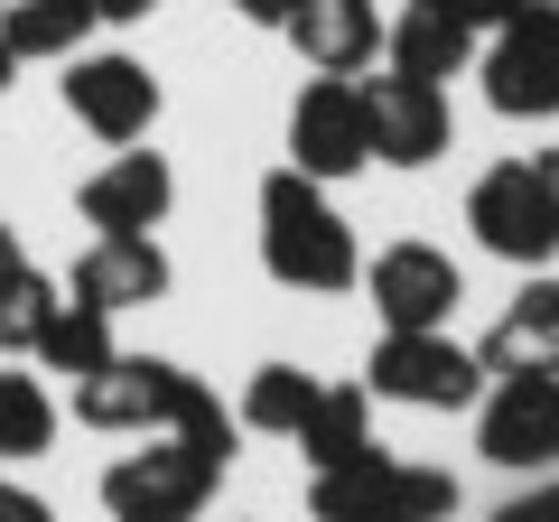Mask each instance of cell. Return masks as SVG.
Here are the masks:
<instances>
[{
	"label": "cell",
	"mask_w": 559,
	"mask_h": 522,
	"mask_svg": "<svg viewBox=\"0 0 559 522\" xmlns=\"http://www.w3.org/2000/svg\"><path fill=\"white\" fill-rule=\"evenodd\" d=\"M261 271L299 299H345L364 281V252H355V224L336 215L318 178L299 168H271L261 178Z\"/></svg>",
	"instance_id": "cell-1"
},
{
	"label": "cell",
	"mask_w": 559,
	"mask_h": 522,
	"mask_svg": "<svg viewBox=\"0 0 559 522\" xmlns=\"http://www.w3.org/2000/svg\"><path fill=\"white\" fill-rule=\"evenodd\" d=\"M364 392L373 402H401V411H476L485 392V364L466 355L448 327H382V345L364 355Z\"/></svg>",
	"instance_id": "cell-2"
},
{
	"label": "cell",
	"mask_w": 559,
	"mask_h": 522,
	"mask_svg": "<svg viewBox=\"0 0 559 522\" xmlns=\"http://www.w3.org/2000/svg\"><path fill=\"white\" fill-rule=\"evenodd\" d=\"M466 224H476V242L495 261H513V271H550L559 261V205L550 187H540L532 159H495L476 187H466Z\"/></svg>",
	"instance_id": "cell-3"
},
{
	"label": "cell",
	"mask_w": 559,
	"mask_h": 522,
	"mask_svg": "<svg viewBox=\"0 0 559 522\" xmlns=\"http://www.w3.org/2000/svg\"><path fill=\"white\" fill-rule=\"evenodd\" d=\"M476 75L503 121H559V0H532L522 20H503L476 47Z\"/></svg>",
	"instance_id": "cell-4"
},
{
	"label": "cell",
	"mask_w": 559,
	"mask_h": 522,
	"mask_svg": "<svg viewBox=\"0 0 559 522\" xmlns=\"http://www.w3.org/2000/svg\"><path fill=\"white\" fill-rule=\"evenodd\" d=\"M215 485H224V466H205L187 439L150 429V448H131L121 466H103V513L112 522H197Z\"/></svg>",
	"instance_id": "cell-5"
},
{
	"label": "cell",
	"mask_w": 559,
	"mask_h": 522,
	"mask_svg": "<svg viewBox=\"0 0 559 522\" xmlns=\"http://www.w3.org/2000/svg\"><path fill=\"white\" fill-rule=\"evenodd\" d=\"M364 84V121H373V159L382 168H429L457 150V112H448V84L429 75H401V66H382V75H355Z\"/></svg>",
	"instance_id": "cell-6"
},
{
	"label": "cell",
	"mask_w": 559,
	"mask_h": 522,
	"mask_svg": "<svg viewBox=\"0 0 559 522\" xmlns=\"http://www.w3.org/2000/svg\"><path fill=\"white\" fill-rule=\"evenodd\" d=\"M476 448L513 476L559 466V373H485L476 392Z\"/></svg>",
	"instance_id": "cell-7"
},
{
	"label": "cell",
	"mask_w": 559,
	"mask_h": 522,
	"mask_svg": "<svg viewBox=\"0 0 559 522\" xmlns=\"http://www.w3.org/2000/svg\"><path fill=\"white\" fill-rule=\"evenodd\" d=\"M289 168L318 178V187L373 168V121H364V84L355 75H318L299 103H289Z\"/></svg>",
	"instance_id": "cell-8"
},
{
	"label": "cell",
	"mask_w": 559,
	"mask_h": 522,
	"mask_svg": "<svg viewBox=\"0 0 559 522\" xmlns=\"http://www.w3.org/2000/svg\"><path fill=\"white\" fill-rule=\"evenodd\" d=\"M197 392V373L187 364H168V355H103L94 373L75 382V420L84 429H168L178 420V402Z\"/></svg>",
	"instance_id": "cell-9"
},
{
	"label": "cell",
	"mask_w": 559,
	"mask_h": 522,
	"mask_svg": "<svg viewBox=\"0 0 559 522\" xmlns=\"http://www.w3.org/2000/svg\"><path fill=\"white\" fill-rule=\"evenodd\" d=\"M66 112L94 131V141H112V150H131V141H150V121H159V75L140 57H121V47H94V57H66Z\"/></svg>",
	"instance_id": "cell-10"
},
{
	"label": "cell",
	"mask_w": 559,
	"mask_h": 522,
	"mask_svg": "<svg viewBox=\"0 0 559 522\" xmlns=\"http://www.w3.org/2000/svg\"><path fill=\"white\" fill-rule=\"evenodd\" d=\"M355 289H373V318L382 327H448L457 318V299H466V271L439 252V242H382L373 261H364V281Z\"/></svg>",
	"instance_id": "cell-11"
},
{
	"label": "cell",
	"mask_w": 559,
	"mask_h": 522,
	"mask_svg": "<svg viewBox=\"0 0 559 522\" xmlns=\"http://www.w3.org/2000/svg\"><path fill=\"white\" fill-rule=\"evenodd\" d=\"M66 299L103 308V318L168 299V252H159V234H94V242L75 252V271H66Z\"/></svg>",
	"instance_id": "cell-12"
},
{
	"label": "cell",
	"mask_w": 559,
	"mask_h": 522,
	"mask_svg": "<svg viewBox=\"0 0 559 522\" xmlns=\"http://www.w3.org/2000/svg\"><path fill=\"white\" fill-rule=\"evenodd\" d=\"M84 224L94 234H159L168 224V205H178V168L159 159V150H121L112 168H94L84 178Z\"/></svg>",
	"instance_id": "cell-13"
},
{
	"label": "cell",
	"mask_w": 559,
	"mask_h": 522,
	"mask_svg": "<svg viewBox=\"0 0 559 522\" xmlns=\"http://www.w3.org/2000/svg\"><path fill=\"white\" fill-rule=\"evenodd\" d=\"M476 47H485V28L466 20L457 0H401V20H382V57H392L401 75H429V84L466 75Z\"/></svg>",
	"instance_id": "cell-14"
},
{
	"label": "cell",
	"mask_w": 559,
	"mask_h": 522,
	"mask_svg": "<svg viewBox=\"0 0 559 522\" xmlns=\"http://www.w3.org/2000/svg\"><path fill=\"white\" fill-rule=\"evenodd\" d=\"M280 38L299 47L318 75H364V66L382 57V10L373 0H299V10L280 20Z\"/></svg>",
	"instance_id": "cell-15"
},
{
	"label": "cell",
	"mask_w": 559,
	"mask_h": 522,
	"mask_svg": "<svg viewBox=\"0 0 559 522\" xmlns=\"http://www.w3.org/2000/svg\"><path fill=\"white\" fill-rule=\"evenodd\" d=\"M476 364L485 373H559V281H522V299L495 318Z\"/></svg>",
	"instance_id": "cell-16"
},
{
	"label": "cell",
	"mask_w": 559,
	"mask_h": 522,
	"mask_svg": "<svg viewBox=\"0 0 559 522\" xmlns=\"http://www.w3.org/2000/svg\"><path fill=\"white\" fill-rule=\"evenodd\" d=\"M299 448H308V466H355V458H373V392L364 382H318V402H308V420H299Z\"/></svg>",
	"instance_id": "cell-17"
},
{
	"label": "cell",
	"mask_w": 559,
	"mask_h": 522,
	"mask_svg": "<svg viewBox=\"0 0 559 522\" xmlns=\"http://www.w3.org/2000/svg\"><path fill=\"white\" fill-rule=\"evenodd\" d=\"M84 38H94V10L84 0H10L0 10V47L20 66H66Z\"/></svg>",
	"instance_id": "cell-18"
},
{
	"label": "cell",
	"mask_w": 559,
	"mask_h": 522,
	"mask_svg": "<svg viewBox=\"0 0 559 522\" xmlns=\"http://www.w3.org/2000/svg\"><path fill=\"white\" fill-rule=\"evenodd\" d=\"M308 513L318 522H401V503H392V458H355V466H326L318 485H308Z\"/></svg>",
	"instance_id": "cell-19"
},
{
	"label": "cell",
	"mask_w": 559,
	"mask_h": 522,
	"mask_svg": "<svg viewBox=\"0 0 559 522\" xmlns=\"http://www.w3.org/2000/svg\"><path fill=\"white\" fill-rule=\"evenodd\" d=\"M28 355H38L47 373H75L84 382L103 355H121V345H112V318H103V308H84V299H66V289H57V308H47V327H38Z\"/></svg>",
	"instance_id": "cell-20"
},
{
	"label": "cell",
	"mask_w": 559,
	"mask_h": 522,
	"mask_svg": "<svg viewBox=\"0 0 559 522\" xmlns=\"http://www.w3.org/2000/svg\"><path fill=\"white\" fill-rule=\"evenodd\" d=\"M308 402H318V382H308L299 364H261V373L242 382V411H234V420H242V429H261V439H299Z\"/></svg>",
	"instance_id": "cell-21"
},
{
	"label": "cell",
	"mask_w": 559,
	"mask_h": 522,
	"mask_svg": "<svg viewBox=\"0 0 559 522\" xmlns=\"http://www.w3.org/2000/svg\"><path fill=\"white\" fill-rule=\"evenodd\" d=\"M47 448H57V402H47V382L0 364V458H47Z\"/></svg>",
	"instance_id": "cell-22"
},
{
	"label": "cell",
	"mask_w": 559,
	"mask_h": 522,
	"mask_svg": "<svg viewBox=\"0 0 559 522\" xmlns=\"http://www.w3.org/2000/svg\"><path fill=\"white\" fill-rule=\"evenodd\" d=\"M47 308H57V281H47V271H10V281H0V364L38 345Z\"/></svg>",
	"instance_id": "cell-23"
},
{
	"label": "cell",
	"mask_w": 559,
	"mask_h": 522,
	"mask_svg": "<svg viewBox=\"0 0 559 522\" xmlns=\"http://www.w3.org/2000/svg\"><path fill=\"white\" fill-rule=\"evenodd\" d=\"M392 503H401V522H448L457 513V476H448V466L392 458Z\"/></svg>",
	"instance_id": "cell-24"
},
{
	"label": "cell",
	"mask_w": 559,
	"mask_h": 522,
	"mask_svg": "<svg viewBox=\"0 0 559 522\" xmlns=\"http://www.w3.org/2000/svg\"><path fill=\"white\" fill-rule=\"evenodd\" d=\"M495 522H559V485H522V495H503Z\"/></svg>",
	"instance_id": "cell-25"
},
{
	"label": "cell",
	"mask_w": 559,
	"mask_h": 522,
	"mask_svg": "<svg viewBox=\"0 0 559 522\" xmlns=\"http://www.w3.org/2000/svg\"><path fill=\"white\" fill-rule=\"evenodd\" d=\"M0 522H57V503H47L38 485H10V476H0Z\"/></svg>",
	"instance_id": "cell-26"
},
{
	"label": "cell",
	"mask_w": 559,
	"mask_h": 522,
	"mask_svg": "<svg viewBox=\"0 0 559 522\" xmlns=\"http://www.w3.org/2000/svg\"><path fill=\"white\" fill-rule=\"evenodd\" d=\"M84 10H94V28H131V20H150L159 0H84Z\"/></svg>",
	"instance_id": "cell-27"
},
{
	"label": "cell",
	"mask_w": 559,
	"mask_h": 522,
	"mask_svg": "<svg viewBox=\"0 0 559 522\" xmlns=\"http://www.w3.org/2000/svg\"><path fill=\"white\" fill-rule=\"evenodd\" d=\"M457 10H466V20L485 28V38H495V28H503V20H522V10H532V0H457Z\"/></svg>",
	"instance_id": "cell-28"
},
{
	"label": "cell",
	"mask_w": 559,
	"mask_h": 522,
	"mask_svg": "<svg viewBox=\"0 0 559 522\" xmlns=\"http://www.w3.org/2000/svg\"><path fill=\"white\" fill-rule=\"evenodd\" d=\"M234 10H242V20H252V28H280V20H289V10H299V0H234Z\"/></svg>",
	"instance_id": "cell-29"
},
{
	"label": "cell",
	"mask_w": 559,
	"mask_h": 522,
	"mask_svg": "<svg viewBox=\"0 0 559 522\" xmlns=\"http://www.w3.org/2000/svg\"><path fill=\"white\" fill-rule=\"evenodd\" d=\"M10 271H28V252H20V234L0 224V281H10Z\"/></svg>",
	"instance_id": "cell-30"
},
{
	"label": "cell",
	"mask_w": 559,
	"mask_h": 522,
	"mask_svg": "<svg viewBox=\"0 0 559 522\" xmlns=\"http://www.w3.org/2000/svg\"><path fill=\"white\" fill-rule=\"evenodd\" d=\"M532 168H540V187H550V205H559V150H532Z\"/></svg>",
	"instance_id": "cell-31"
},
{
	"label": "cell",
	"mask_w": 559,
	"mask_h": 522,
	"mask_svg": "<svg viewBox=\"0 0 559 522\" xmlns=\"http://www.w3.org/2000/svg\"><path fill=\"white\" fill-rule=\"evenodd\" d=\"M10 75H20V57H10V47H0V94H10Z\"/></svg>",
	"instance_id": "cell-32"
},
{
	"label": "cell",
	"mask_w": 559,
	"mask_h": 522,
	"mask_svg": "<svg viewBox=\"0 0 559 522\" xmlns=\"http://www.w3.org/2000/svg\"><path fill=\"white\" fill-rule=\"evenodd\" d=\"M0 10H10V0H0Z\"/></svg>",
	"instance_id": "cell-33"
}]
</instances>
